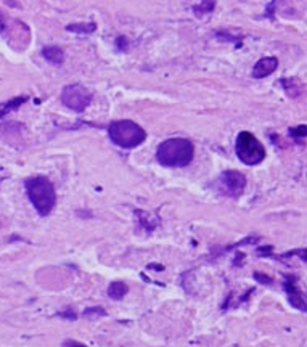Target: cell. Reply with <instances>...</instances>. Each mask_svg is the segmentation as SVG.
<instances>
[{"mask_svg": "<svg viewBox=\"0 0 307 347\" xmlns=\"http://www.w3.org/2000/svg\"><path fill=\"white\" fill-rule=\"evenodd\" d=\"M127 291H129V286H127L126 283H123V281H114V283H111L108 288V296L111 299L121 301L127 294Z\"/></svg>", "mask_w": 307, "mask_h": 347, "instance_id": "10", "label": "cell"}, {"mask_svg": "<svg viewBox=\"0 0 307 347\" xmlns=\"http://www.w3.org/2000/svg\"><path fill=\"white\" fill-rule=\"evenodd\" d=\"M92 315H98V317H102L105 315V312L100 307H94V309H90V310H85L84 312V317H92Z\"/></svg>", "mask_w": 307, "mask_h": 347, "instance_id": "13", "label": "cell"}, {"mask_svg": "<svg viewBox=\"0 0 307 347\" xmlns=\"http://www.w3.org/2000/svg\"><path fill=\"white\" fill-rule=\"evenodd\" d=\"M26 100H27V97H18V98H15V100H10L5 106L0 108V118H3L5 114H8V113H11L13 110H16V108H19L21 105L24 103Z\"/></svg>", "mask_w": 307, "mask_h": 347, "instance_id": "12", "label": "cell"}, {"mask_svg": "<svg viewBox=\"0 0 307 347\" xmlns=\"http://www.w3.org/2000/svg\"><path fill=\"white\" fill-rule=\"evenodd\" d=\"M199 8L203 10V13H208V11H211V10L214 8V3H208V5H206V3H201V5H196L193 10H199Z\"/></svg>", "mask_w": 307, "mask_h": 347, "instance_id": "16", "label": "cell"}, {"mask_svg": "<svg viewBox=\"0 0 307 347\" xmlns=\"http://www.w3.org/2000/svg\"><path fill=\"white\" fill-rule=\"evenodd\" d=\"M61 101L65 103V106L69 108V110H73L76 113H82L85 108L90 105L92 93L81 84H71L63 89Z\"/></svg>", "mask_w": 307, "mask_h": 347, "instance_id": "5", "label": "cell"}, {"mask_svg": "<svg viewBox=\"0 0 307 347\" xmlns=\"http://www.w3.org/2000/svg\"><path fill=\"white\" fill-rule=\"evenodd\" d=\"M254 278H256V280H259V281H262L264 285L272 283V278H269V277H266V275H261V273H254Z\"/></svg>", "mask_w": 307, "mask_h": 347, "instance_id": "15", "label": "cell"}, {"mask_svg": "<svg viewBox=\"0 0 307 347\" xmlns=\"http://www.w3.org/2000/svg\"><path fill=\"white\" fill-rule=\"evenodd\" d=\"M285 288H287V293L290 296V301H291L293 306L298 307V309H301L303 312H304V310H306V302H304V298H303L301 291H299L298 286H296L295 278L290 277L287 283H285Z\"/></svg>", "mask_w": 307, "mask_h": 347, "instance_id": "8", "label": "cell"}, {"mask_svg": "<svg viewBox=\"0 0 307 347\" xmlns=\"http://www.w3.org/2000/svg\"><path fill=\"white\" fill-rule=\"evenodd\" d=\"M66 29L71 32H77V34H90L95 31L97 26L95 23H79V24H69Z\"/></svg>", "mask_w": 307, "mask_h": 347, "instance_id": "11", "label": "cell"}, {"mask_svg": "<svg viewBox=\"0 0 307 347\" xmlns=\"http://www.w3.org/2000/svg\"><path fill=\"white\" fill-rule=\"evenodd\" d=\"M195 148L187 139L164 140L156 150V159L164 168H185L193 161Z\"/></svg>", "mask_w": 307, "mask_h": 347, "instance_id": "1", "label": "cell"}, {"mask_svg": "<svg viewBox=\"0 0 307 347\" xmlns=\"http://www.w3.org/2000/svg\"><path fill=\"white\" fill-rule=\"evenodd\" d=\"M42 55H44L47 61H50L52 64H56V66H60L63 60H65V53H63V50L58 47H44Z\"/></svg>", "mask_w": 307, "mask_h": 347, "instance_id": "9", "label": "cell"}, {"mask_svg": "<svg viewBox=\"0 0 307 347\" xmlns=\"http://www.w3.org/2000/svg\"><path fill=\"white\" fill-rule=\"evenodd\" d=\"M291 134L293 135H306V127L304 126H301V127H298V130H291Z\"/></svg>", "mask_w": 307, "mask_h": 347, "instance_id": "17", "label": "cell"}, {"mask_svg": "<svg viewBox=\"0 0 307 347\" xmlns=\"http://www.w3.org/2000/svg\"><path fill=\"white\" fill-rule=\"evenodd\" d=\"M278 68V60L275 56H266V58H261V60L254 64L253 68V76L256 79H264L270 76L272 72Z\"/></svg>", "mask_w": 307, "mask_h": 347, "instance_id": "7", "label": "cell"}, {"mask_svg": "<svg viewBox=\"0 0 307 347\" xmlns=\"http://www.w3.org/2000/svg\"><path fill=\"white\" fill-rule=\"evenodd\" d=\"M110 139L121 148L132 150L140 147L142 143L147 140V132L142 129L137 122L123 119V121H114L110 124L108 129Z\"/></svg>", "mask_w": 307, "mask_h": 347, "instance_id": "3", "label": "cell"}, {"mask_svg": "<svg viewBox=\"0 0 307 347\" xmlns=\"http://www.w3.org/2000/svg\"><path fill=\"white\" fill-rule=\"evenodd\" d=\"M26 193L29 196L32 206L35 207L40 215H48L53 211L55 202H56V194L52 182L47 177H32L27 178L24 182Z\"/></svg>", "mask_w": 307, "mask_h": 347, "instance_id": "2", "label": "cell"}, {"mask_svg": "<svg viewBox=\"0 0 307 347\" xmlns=\"http://www.w3.org/2000/svg\"><path fill=\"white\" fill-rule=\"evenodd\" d=\"M235 153L246 166H258L266 158V148L251 132H240L235 143Z\"/></svg>", "mask_w": 307, "mask_h": 347, "instance_id": "4", "label": "cell"}, {"mask_svg": "<svg viewBox=\"0 0 307 347\" xmlns=\"http://www.w3.org/2000/svg\"><path fill=\"white\" fill-rule=\"evenodd\" d=\"M63 347H87L85 344L82 343H77V341H73V339H68V341L63 343Z\"/></svg>", "mask_w": 307, "mask_h": 347, "instance_id": "14", "label": "cell"}, {"mask_svg": "<svg viewBox=\"0 0 307 347\" xmlns=\"http://www.w3.org/2000/svg\"><path fill=\"white\" fill-rule=\"evenodd\" d=\"M246 185V178L243 174L237 171H227L220 175V186L225 194H230V196H238L241 191L245 190Z\"/></svg>", "mask_w": 307, "mask_h": 347, "instance_id": "6", "label": "cell"}]
</instances>
